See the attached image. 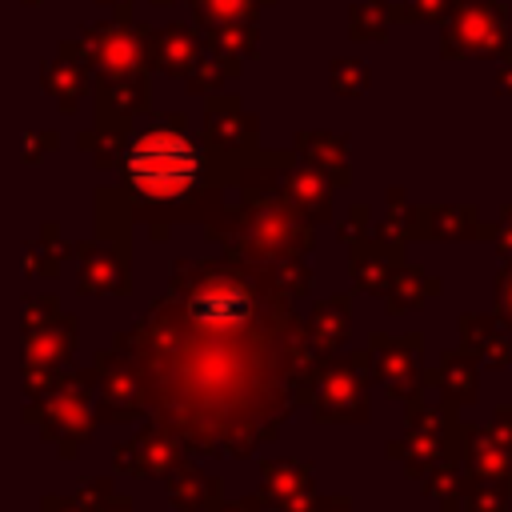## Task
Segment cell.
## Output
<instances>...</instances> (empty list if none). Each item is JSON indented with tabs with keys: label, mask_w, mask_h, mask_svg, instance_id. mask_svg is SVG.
<instances>
[{
	"label": "cell",
	"mask_w": 512,
	"mask_h": 512,
	"mask_svg": "<svg viewBox=\"0 0 512 512\" xmlns=\"http://www.w3.org/2000/svg\"><path fill=\"white\" fill-rule=\"evenodd\" d=\"M64 512H84V508H76V504H64Z\"/></svg>",
	"instance_id": "cell-29"
},
{
	"label": "cell",
	"mask_w": 512,
	"mask_h": 512,
	"mask_svg": "<svg viewBox=\"0 0 512 512\" xmlns=\"http://www.w3.org/2000/svg\"><path fill=\"white\" fill-rule=\"evenodd\" d=\"M368 368L372 348L320 356L308 408L316 424H364L368 420Z\"/></svg>",
	"instance_id": "cell-5"
},
{
	"label": "cell",
	"mask_w": 512,
	"mask_h": 512,
	"mask_svg": "<svg viewBox=\"0 0 512 512\" xmlns=\"http://www.w3.org/2000/svg\"><path fill=\"white\" fill-rule=\"evenodd\" d=\"M460 468L484 480H504L512 484V448L488 428L480 424H464V440H460Z\"/></svg>",
	"instance_id": "cell-13"
},
{
	"label": "cell",
	"mask_w": 512,
	"mask_h": 512,
	"mask_svg": "<svg viewBox=\"0 0 512 512\" xmlns=\"http://www.w3.org/2000/svg\"><path fill=\"white\" fill-rule=\"evenodd\" d=\"M300 144V152H304V160H312L332 184H348V156H344V140L340 136H300L296 140Z\"/></svg>",
	"instance_id": "cell-19"
},
{
	"label": "cell",
	"mask_w": 512,
	"mask_h": 512,
	"mask_svg": "<svg viewBox=\"0 0 512 512\" xmlns=\"http://www.w3.org/2000/svg\"><path fill=\"white\" fill-rule=\"evenodd\" d=\"M460 344L488 368H512V340L496 312H464L460 316Z\"/></svg>",
	"instance_id": "cell-15"
},
{
	"label": "cell",
	"mask_w": 512,
	"mask_h": 512,
	"mask_svg": "<svg viewBox=\"0 0 512 512\" xmlns=\"http://www.w3.org/2000/svg\"><path fill=\"white\" fill-rule=\"evenodd\" d=\"M444 292V280L440 276H432V272H424L420 264H400L396 272H392V280H388V288H384V308H388V316H408V312H416V308H424L432 296H440Z\"/></svg>",
	"instance_id": "cell-16"
},
{
	"label": "cell",
	"mask_w": 512,
	"mask_h": 512,
	"mask_svg": "<svg viewBox=\"0 0 512 512\" xmlns=\"http://www.w3.org/2000/svg\"><path fill=\"white\" fill-rule=\"evenodd\" d=\"M436 388L440 400L456 404V408H472L480 400V360L460 344V348H444L436 368H424V388Z\"/></svg>",
	"instance_id": "cell-10"
},
{
	"label": "cell",
	"mask_w": 512,
	"mask_h": 512,
	"mask_svg": "<svg viewBox=\"0 0 512 512\" xmlns=\"http://www.w3.org/2000/svg\"><path fill=\"white\" fill-rule=\"evenodd\" d=\"M84 292H128V272L112 260V252H92L84 260Z\"/></svg>",
	"instance_id": "cell-21"
},
{
	"label": "cell",
	"mask_w": 512,
	"mask_h": 512,
	"mask_svg": "<svg viewBox=\"0 0 512 512\" xmlns=\"http://www.w3.org/2000/svg\"><path fill=\"white\" fill-rule=\"evenodd\" d=\"M404 424H408L404 440H392L384 452H388V460L404 464L408 480H420L440 460H460L464 420H460L456 404H448V400L428 404L424 392H416L404 400Z\"/></svg>",
	"instance_id": "cell-4"
},
{
	"label": "cell",
	"mask_w": 512,
	"mask_h": 512,
	"mask_svg": "<svg viewBox=\"0 0 512 512\" xmlns=\"http://www.w3.org/2000/svg\"><path fill=\"white\" fill-rule=\"evenodd\" d=\"M372 236L384 240V244H396V248L408 244V200H404L400 188L388 192V216H384V224L372 228Z\"/></svg>",
	"instance_id": "cell-22"
},
{
	"label": "cell",
	"mask_w": 512,
	"mask_h": 512,
	"mask_svg": "<svg viewBox=\"0 0 512 512\" xmlns=\"http://www.w3.org/2000/svg\"><path fill=\"white\" fill-rule=\"evenodd\" d=\"M116 356L136 372L144 412L160 428L196 456L232 460L280 436L308 404L320 364L296 308L248 328H200L160 296L116 340Z\"/></svg>",
	"instance_id": "cell-1"
},
{
	"label": "cell",
	"mask_w": 512,
	"mask_h": 512,
	"mask_svg": "<svg viewBox=\"0 0 512 512\" xmlns=\"http://www.w3.org/2000/svg\"><path fill=\"white\" fill-rule=\"evenodd\" d=\"M400 264H404V248L384 244L376 236H364V240L348 244V276L368 296H384V288H388V280Z\"/></svg>",
	"instance_id": "cell-11"
},
{
	"label": "cell",
	"mask_w": 512,
	"mask_h": 512,
	"mask_svg": "<svg viewBox=\"0 0 512 512\" xmlns=\"http://www.w3.org/2000/svg\"><path fill=\"white\" fill-rule=\"evenodd\" d=\"M208 240L248 260H284L308 256L316 248V228L284 200V192L268 176L256 180V172H248L240 208L216 216L208 224Z\"/></svg>",
	"instance_id": "cell-2"
},
{
	"label": "cell",
	"mask_w": 512,
	"mask_h": 512,
	"mask_svg": "<svg viewBox=\"0 0 512 512\" xmlns=\"http://www.w3.org/2000/svg\"><path fill=\"white\" fill-rule=\"evenodd\" d=\"M512 504V484L504 480H484L464 472V492H460V512H508Z\"/></svg>",
	"instance_id": "cell-20"
},
{
	"label": "cell",
	"mask_w": 512,
	"mask_h": 512,
	"mask_svg": "<svg viewBox=\"0 0 512 512\" xmlns=\"http://www.w3.org/2000/svg\"><path fill=\"white\" fill-rule=\"evenodd\" d=\"M168 500L176 504V512H212L224 496H220V480L200 472L196 464H180L168 472Z\"/></svg>",
	"instance_id": "cell-17"
},
{
	"label": "cell",
	"mask_w": 512,
	"mask_h": 512,
	"mask_svg": "<svg viewBox=\"0 0 512 512\" xmlns=\"http://www.w3.org/2000/svg\"><path fill=\"white\" fill-rule=\"evenodd\" d=\"M492 296H496V320L512 332V260L500 264V272L492 280Z\"/></svg>",
	"instance_id": "cell-24"
},
{
	"label": "cell",
	"mask_w": 512,
	"mask_h": 512,
	"mask_svg": "<svg viewBox=\"0 0 512 512\" xmlns=\"http://www.w3.org/2000/svg\"><path fill=\"white\" fill-rule=\"evenodd\" d=\"M368 348H372V380L384 388V396L392 400H408L416 392H424V336L420 332H404V336H384V332H372L368 336Z\"/></svg>",
	"instance_id": "cell-6"
},
{
	"label": "cell",
	"mask_w": 512,
	"mask_h": 512,
	"mask_svg": "<svg viewBox=\"0 0 512 512\" xmlns=\"http://www.w3.org/2000/svg\"><path fill=\"white\" fill-rule=\"evenodd\" d=\"M124 180L144 204H180L204 184V152L176 124H156L128 144Z\"/></svg>",
	"instance_id": "cell-3"
},
{
	"label": "cell",
	"mask_w": 512,
	"mask_h": 512,
	"mask_svg": "<svg viewBox=\"0 0 512 512\" xmlns=\"http://www.w3.org/2000/svg\"><path fill=\"white\" fill-rule=\"evenodd\" d=\"M188 460L184 444L168 432V428H144L132 440H124L116 448V468L128 476H168L172 468H180Z\"/></svg>",
	"instance_id": "cell-8"
},
{
	"label": "cell",
	"mask_w": 512,
	"mask_h": 512,
	"mask_svg": "<svg viewBox=\"0 0 512 512\" xmlns=\"http://www.w3.org/2000/svg\"><path fill=\"white\" fill-rule=\"evenodd\" d=\"M260 512H308L316 496V472L304 460H260Z\"/></svg>",
	"instance_id": "cell-7"
},
{
	"label": "cell",
	"mask_w": 512,
	"mask_h": 512,
	"mask_svg": "<svg viewBox=\"0 0 512 512\" xmlns=\"http://www.w3.org/2000/svg\"><path fill=\"white\" fill-rule=\"evenodd\" d=\"M348 332H352V296L348 292H336V296H320L308 316H304V336L312 344L316 356H332L348 344Z\"/></svg>",
	"instance_id": "cell-12"
},
{
	"label": "cell",
	"mask_w": 512,
	"mask_h": 512,
	"mask_svg": "<svg viewBox=\"0 0 512 512\" xmlns=\"http://www.w3.org/2000/svg\"><path fill=\"white\" fill-rule=\"evenodd\" d=\"M308 512H356L348 496H312Z\"/></svg>",
	"instance_id": "cell-27"
},
{
	"label": "cell",
	"mask_w": 512,
	"mask_h": 512,
	"mask_svg": "<svg viewBox=\"0 0 512 512\" xmlns=\"http://www.w3.org/2000/svg\"><path fill=\"white\" fill-rule=\"evenodd\" d=\"M272 272H276V284L292 296V300H304L312 292V268L304 264V256H284V260H272Z\"/></svg>",
	"instance_id": "cell-23"
},
{
	"label": "cell",
	"mask_w": 512,
	"mask_h": 512,
	"mask_svg": "<svg viewBox=\"0 0 512 512\" xmlns=\"http://www.w3.org/2000/svg\"><path fill=\"white\" fill-rule=\"evenodd\" d=\"M372 212H368V204H352L348 208V216H344V224L336 228V236H340V244L348 248V244H356V240H364V236H372Z\"/></svg>",
	"instance_id": "cell-25"
},
{
	"label": "cell",
	"mask_w": 512,
	"mask_h": 512,
	"mask_svg": "<svg viewBox=\"0 0 512 512\" xmlns=\"http://www.w3.org/2000/svg\"><path fill=\"white\" fill-rule=\"evenodd\" d=\"M496 224H480L468 204L448 208H408V240H488Z\"/></svg>",
	"instance_id": "cell-9"
},
{
	"label": "cell",
	"mask_w": 512,
	"mask_h": 512,
	"mask_svg": "<svg viewBox=\"0 0 512 512\" xmlns=\"http://www.w3.org/2000/svg\"><path fill=\"white\" fill-rule=\"evenodd\" d=\"M496 256H504V260H512V204H504V212H500V224H496Z\"/></svg>",
	"instance_id": "cell-26"
},
{
	"label": "cell",
	"mask_w": 512,
	"mask_h": 512,
	"mask_svg": "<svg viewBox=\"0 0 512 512\" xmlns=\"http://www.w3.org/2000/svg\"><path fill=\"white\" fill-rule=\"evenodd\" d=\"M332 180L316 168V164H296V168H288V176H284V184H280V192H284V200L308 220V224H328L332 220Z\"/></svg>",
	"instance_id": "cell-14"
},
{
	"label": "cell",
	"mask_w": 512,
	"mask_h": 512,
	"mask_svg": "<svg viewBox=\"0 0 512 512\" xmlns=\"http://www.w3.org/2000/svg\"><path fill=\"white\" fill-rule=\"evenodd\" d=\"M212 512H260L256 496H244V500H220Z\"/></svg>",
	"instance_id": "cell-28"
},
{
	"label": "cell",
	"mask_w": 512,
	"mask_h": 512,
	"mask_svg": "<svg viewBox=\"0 0 512 512\" xmlns=\"http://www.w3.org/2000/svg\"><path fill=\"white\" fill-rule=\"evenodd\" d=\"M420 492L440 504V512H460V492H464V468L460 460H440L420 476Z\"/></svg>",
	"instance_id": "cell-18"
}]
</instances>
